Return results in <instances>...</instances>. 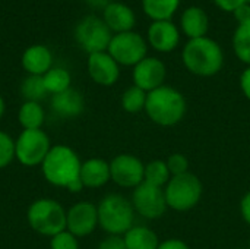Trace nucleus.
Instances as JSON below:
<instances>
[{
	"instance_id": "nucleus-1",
	"label": "nucleus",
	"mask_w": 250,
	"mask_h": 249,
	"mask_svg": "<svg viewBox=\"0 0 250 249\" xmlns=\"http://www.w3.org/2000/svg\"><path fill=\"white\" fill-rule=\"evenodd\" d=\"M183 63L186 69L202 78H209L217 75L224 65V51L221 45L209 38L202 37L196 40H189L183 47L182 53Z\"/></svg>"
},
{
	"instance_id": "nucleus-2",
	"label": "nucleus",
	"mask_w": 250,
	"mask_h": 249,
	"mask_svg": "<svg viewBox=\"0 0 250 249\" xmlns=\"http://www.w3.org/2000/svg\"><path fill=\"white\" fill-rule=\"evenodd\" d=\"M186 100L180 91L163 85L146 95L145 112L148 117L160 126L177 125L186 114Z\"/></svg>"
},
{
	"instance_id": "nucleus-3",
	"label": "nucleus",
	"mask_w": 250,
	"mask_h": 249,
	"mask_svg": "<svg viewBox=\"0 0 250 249\" xmlns=\"http://www.w3.org/2000/svg\"><path fill=\"white\" fill-rule=\"evenodd\" d=\"M81 160L67 145L51 147L41 164L45 181L59 188H69L81 176Z\"/></svg>"
},
{
	"instance_id": "nucleus-4",
	"label": "nucleus",
	"mask_w": 250,
	"mask_h": 249,
	"mask_svg": "<svg viewBox=\"0 0 250 249\" xmlns=\"http://www.w3.org/2000/svg\"><path fill=\"white\" fill-rule=\"evenodd\" d=\"M98 226L108 235L122 236L135 220V208L132 201H127L119 194H110L98 204Z\"/></svg>"
},
{
	"instance_id": "nucleus-5",
	"label": "nucleus",
	"mask_w": 250,
	"mask_h": 249,
	"mask_svg": "<svg viewBox=\"0 0 250 249\" xmlns=\"http://www.w3.org/2000/svg\"><path fill=\"white\" fill-rule=\"evenodd\" d=\"M66 214L67 211L56 200L40 198L29 205L26 219L34 232L53 238L66 230Z\"/></svg>"
},
{
	"instance_id": "nucleus-6",
	"label": "nucleus",
	"mask_w": 250,
	"mask_h": 249,
	"mask_svg": "<svg viewBox=\"0 0 250 249\" xmlns=\"http://www.w3.org/2000/svg\"><path fill=\"white\" fill-rule=\"evenodd\" d=\"M204 186L201 179L188 172L185 175L171 176L168 183L164 186L167 207L176 211H189L201 201Z\"/></svg>"
},
{
	"instance_id": "nucleus-7",
	"label": "nucleus",
	"mask_w": 250,
	"mask_h": 249,
	"mask_svg": "<svg viewBox=\"0 0 250 249\" xmlns=\"http://www.w3.org/2000/svg\"><path fill=\"white\" fill-rule=\"evenodd\" d=\"M50 150V138L42 129H23L15 141V158L26 167L41 166Z\"/></svg>"
},
{
	"instance_id": "nucleus-8",
	"label": "nucleus",
	"mask_w": 250,
	"mask_h": 249,
	"mask_svg": "<svg viewBox=\"0 0 250 249\" xmlns=\"http://www.w3.org/2000/svg\"><path fill=\"white\" fill-rule=\"evenodd\" d=\"M111 38L113 34L104 19L95 15L85 16L75 28V40L88 54L107 51Z\"/></svg>"
},
{
	"instance_id": "nucleus-9",
	"label": "nucleus",
	"mask_w": 250,
	"mask_h": 249,
	"mask_svg": "<svg viewBox=\"0 0 250 249\" xmlns=\"http://www.w3.org/2000/svg\"><path fill=\"white\" fill-rule=\"evenodd\" d=\"M107 51L119 65L136 66L141 60L146 57L148 45L141 34L135 31H127L122 34H114Z\"/></svg>"
},
{
	"instance_id": "nucleus-10",
	"label": "nucleus",
	"mask_w": 250,
	"mask_h": 249,
	"mask_svg": "<svg viewBox=\"0 0 250 249\" xmlns=\"http://www.w3.org/2000/svg\"><path fill=\"white\" fill-rule=\"evenodd\" d=\"M132 205L136 213L142 217L155 220L160 219L167 210V201L164 188L151 185L148 182H142L133 189L132 194Z\"/></svg>"
},
{
	"instance_id": "nucleus-11",
	"label": "nucleus",
	"mask_w": 250,
	"mask_h": 249,
	"mask_svg": "<svg viewBox=\"0 0 250 249\" xmlns=\"http://www.w3.org/2000/svg\"><path fill=\"white\" fill-rule=\"evenodd\" d=\"M111 181L122 188H136L145 179V164L132 154H119L110 163Z\"/></svg>"
},
{
	"instance_id": "nucleus-12",
	"label": "nucleus",
	"mask_w": 250,
	"mask_h": 249,
	"mask_svg": "<svg viewBox=\"0 0 250 249\" xmlns=\"http://www.w3.org/2000/svg\"><path fill=\"white\" fill-rule=\"evenodd\" d=\"M98 226V208L92 203H78L66 214V230L76 238L91 235Z\"/></svg>"
},
{
	"instance_id": "nucleus-13",
	"label": "nucleus",
	"mask_w": 250,
	"mask_h": 249,
	"mask_svg": "<svg viewBox=\"0 0 250 249\" xmlns=\"http://www.w3.org/2000/svg\"><path fill=\"white\" fill-rule=\"evenodd\" d=\"M167 75L166 65L157 57H145L133 66V85L145 92H151L164 85Z\"/></svg>"
},
{
	"instance_id": "nucleus-14",
	"label": "nucleus",
	"mask_w": 250,
	"mask_h": 249,
	"mask_svg": "<svg viewBox=\"0 0 250 249\" xmlns=\"http://www.w3.org/2000/svg\"><path fill=\"white\" fill-rule=\"evenodd\" d=\"M88 73L98 85L111 87L120 76V65L108 54V51L94 53L88 56Z\"/></svg>"
},
{
	"instance_id": "nucleus-15",
	"label": "nucleus",
	"mask_w": 250,
	"mask_h": 249,
	"mask_svg": "<svg viewBox=\"0 0 250 249\" xmlns=\"http://www.w3.org/2000/svg\"><path fill=\"white\" fill-rule=\"evenodd\" d=\"M148 43L160 53H170L180 43V31L171 21H154L148 28Z\"/></svg>"
},
{
	"instance_id": "nucleus-16",
	"label": "nucleus",
	"mask_w": 250,
	"mask_h": 249,
	"mask_svg": "<svg viewBox=\"0 0 250 249\" xmlns=\"http://www.w3.org/2000/svg\"><path fill=\"white\" fill-rule=\"evenodd\" d=\"M103 12H104L103 15L104 22L114 34L132 31L133 26L136 25V16L133 10L125 3L111 1Z\"/></svg>"
},
{
	"instance_id": "nucleus-17",
	"label": "nucleus",
	"mask_w": 250,
	"mask_h": 249,
	"mask_svg": "<svg viewBox=\"0 0 250 249\" xmlns=\"http://www.w3.org/2000/svg\"><path fill=\"white\" fill-rule=\"evenodd\" d=\"M51 109L57 116L63 119H73L83 112L85 100L78 90H73L70 87L66 91L54 94L51 97Z\"/></svg>"
},
{
	"instance_id": "nucleus-18",
	"label": "nucleus",
	"mask_w": 250,
	"mask_h": 249,
	"mask_svg": "<svg viewBox=\"0 0 250 249\" xmlns=\"http://www.w3.org/2000/svg\"><path fill=\"white\" fill-rule=\"evenodd\" d=\"M180 28L189 40L207 37L209 28V19L204 9L199 6H190L183 10L180 18Z\"/></svg>"
},
{
	"instance_id": "nucleus-19",
	"label": "nucleus",
	"mask_w": 250,
	"mask_h": 249,
	"mask_svg": "<svg viewBox=\"0 0 250 249\" xmlns=\"http://www.w3.org/2000/svg\"><path fill=\"white\" fill-rule=\"evenodd\" d=\"M81 181L85 188L97 189L111 181L110 163L103 158H89L81 166Z\"/></svg>"
},
{
	"instance_id": "nucleus-20",
	"label": "nucleus",
	"mask_w": 250,
	"mask_h": 249,
	"mask_svg": "<svg viewBox=\"0 0 250 249\" xmlns=\"http://www.w3.org/2000/svg\"><path fill=\"white\" fill-rule=\"evenodd\" d=\"M53 57L45 45H31L22 54V66L29 75L42 76L51 69Z\"/></svg>"
},
{
	"instance_id": "nucleus-21",
	"label": "nucleus",
	"mask_w": 250,
	"mask_h": 249,
	"mask_svg": "<svg viewBox=\"0 0 250 249\" xmlns=\"http://www.w3.org/2000/svg\"><path fill=\"white\" fill-rule=\"evenodd\" d=\"M127 249H158L157 233L146 226H132L123 235Z\"/></svg>"
},
{
	"instance_id": "nucleus-22",
	"label": "nucleus",
	"mask_w": 250,
	"mask_h": 249,
	"mask_svg": "<svg viewBox=\"0 0 250 249\" xmlns=\"http://www.w3.org/2000/svg\"><path fill=\"white\" fill-rule=\"evenodd\" d=\"M182 0H142V9L154 21H170Z\"/></svg>"
},
{
	"instance_id": "nucleus-23",
	"label": "nucleus",
	"mask_w": 250,
	"mask_h": 249,
	"mask_svg": "<svg viewBox=\"0 0 250 249\" xmlns=\"http://www.w3.org/2000/svg\"><path fill=\"white\" fill-rule=\"evenodd\" d=\"M44 117V109L37 101H25L18 112V120L23 129H41Z\"/></svg>"
},
{
	"instance_id": "nucleus-24",
	"label": "nucleus",
	"mask_w": 250,
	"mask_h": 249,
	"mask_svg": "<svg viewBox=\"0 0 250 249\" xmlns=\"http://www.w3.org/2000/svg\"><path fill=\"white\" fill-rule=\"evenodd\" d=\"M233 50L239 60L250 66V21L237 25L233 34Z\"/></svg>"
},
{
	"instance_id": "nucleus-25",
	"label": "nucleus",
	"mask_w": 250,
	"mask_h": 249,
	"mask_svg": "<svg viewBox=\"0 0 250 249\" xmlns=\"http://www.w3.org/2000/svg\"><path fill=\"white\" fill-rule=\"evenodd\" d=\"M45 88L48 94H59L70 88V73L63 68H51L45 75H42Z\"/></svg>"
},
{
	"instance_id": "nucleus-26",
	"label": "nucleus",
	"mask_w": 250,
	"mask_h": 249,
	"mask_svg": "<svg viewBox=\"0 0 250 249\" xmlns=\"http://www.w3.org/2000/svg\"><path fill=\"white\" fill-rule=\"evenodd\" d=\"M170 179H171V175L168 172L166 161L154 160V161H149L148 164H145V179H144L145 182L160 186V188H164Z\"/></svg>"
},
{
	"instance_id": "nucleus-27",
	"label": "nucleus",
	"mask_w": 250,
	"mask_h": 249,
	"mask_svg": "<svg viewBox=\"0 0 250 249\" xmlns=\"http://www.w3.org/2000/svg\"><path fill=\"white\" fill-rule=\"evenodd\" d=\"M146 95H148V92H145L144 90H141L136 85H132L122 95V107L127 113H139V112L145 110Z\"/></svg>"
},
{
	"instance_id": "nucleus-28",
	"label": "nucleus",
	"mask_w": 250,
	"mask_h": 249,
	"mask_svg": "<svg viewBox=\"0 0 250 249\" xmlns=\"http://www.w3.org/2000/svg\"><path fill=\"white\" fill-rule=\"evenodd\" d=\"M21 92L26 101H37V103L48 94L42 76L38 75H29L28 78H25L21 85Z\"/></svg>"
},
{
	"instance_id": "nucleus-29",
	"label": "nucleus",
	"mask_w": 250,
	"mask_h": 249,
	"mask_svg": "<svg viewBox=\"0 0 250 249\" xmlns=\"http://www.w3.org/2000/svg\"><path fill=\"white\" fill-rule=\"evenodd\" d=\"M15 158V141L6 132L0 131V169L7 167Z\"/></svg>"
},
{
	"instance_id": "nucleus-30",
	"label": "nucleus",
	"mask_w": 250,
	"mask_h": 249,
	"mask_svg": "<svg viewBox=\"0 0 250 249\" xmlns=\"http://www.w3.org/2000/svg\"><path fill=\"white\" fill-rule=\"evenodd\" d=\"M50 249H79V242L69 230H63L51 238Z\"/></svg>"
},
{
	"instance_id": "nucleus-31",
	"label": "nucleus",
	"mask_w": 250,
	"mask_h": 249,
	"mask_svg": "<svg viewBox=\"0 0 250 249\" xmlns=\"http://www.w3.org/2000/svg\"><path fill=\"white\" fill-rule=\"evenodd\" d=\"M166 163H167V167H168V172L171 176H179V175H185L189 172V160L186 156H183L180 153L171 154Z\"/></svg>"
},
{
	"instance_id": "nucleus-32",
	"label": "nucleus",
	"mask_w": 250,
	"mask_h": 249,
	"mask_svg": "<svg viewBox=\"0 0 250 249\" xmlns=\"http://www.w3.org/2000/svg\"><path fill=\"white\" fill-rule=\"evenodd\" d=\"M98 249H127L123 236L108 235L105 239H103L98 245Z\"/></svg>"
},
{
	"instance_id": "nucleus-33",
	"label": "nucleus",
	"mask_w": 250,
	"mask_h": 249,
	"mask_svg": "<svg viewBox=\"0 0 250 249\" xmlns=\"http://www.w3.org/2000/svg\"><path fill=\"white\" fill-rule=\"evenodd\" d=\"M214 1L221 10L231 12V13L243 4H250V0H214Z\"/></svg>"
},
{
	"instance_id": "nucleus-34",
	"label": "nucleus",
	"mask_w": 250,
	"mask_h": 249,
	"mask_svg": "<svg viewBox=\"0 0 250 249\" xmlns=\"http://www.w3.org/2000/svg\"><path fill=\"white\" fill-rule=\"evenodd\" d=\"M233 16L239 23H245V22H249L250 21V4H243L240 7H237L234 12H233Z\"/></svg>"
},
{
	"instance_id": "nucleus-35",
	"label": "nucleus",
	"mask_w": 250,
	"mask_h": 249,
	"mask_svg": "<svg viewBox=\"0 0 250 249\" xmlns=\"http://www.w3.org/2000/svg\"><path fill=\"white\" fill-rule=\"evenodd\" d=\"M240 88H242L245 97L250 100V66H248L243 70V73L240 76Z\"/></svg>"
},
{
	"instance_id": "nucleus-36",
	"label": "nucleus",
	"mask_w": 250,
	"mask_h": 249,
	"mask_svg": "<svg viewBox=\"0 0 250 249\" xmlns=\"http://www.w3.org/2000/svg\"><path fill=\"white\" fill-rule=\"evenodd\" d=\"M158 249H190L188 247L186 242L180 241V239H168L164 242H160Z\"/></svg>"
},
{
	"instance_id": "nucleus-37",
	"label": "nucleus",
	"mask_w": 250,
	"mask_h": 249,
	"mask_svg": "<svg viewBox=\"0 0 250 249\" xmlns=\"http://www.w3.org/2000/svg\"><path fill=\"white\" fill-rule=\"evenodd\" d=\"M240 211H242V216H243L245 222H246L248 225H250V192H248V194L242 198Z\"/></svg>"
},
{
	"instance_id": "nucleus-38",
	"label": "nucleus",
	"mask_w": 250,
	"mask_h": 249,
	"mask_svg": "<svg viewBox=\"0 0 250 249\" xmlns=\"http://www.w3.org/2000/svg\"><path fill=\"white\" fill-rule=\"evenodd\" d=\"M85 1H86L92 9H103V10L111 3L110 0H85Z\"/></svg>"
},
{
	"instance_id": "nucleus-39",
	"label": "nucleus",
	"mask_w": 250,
	"mask_h": 249,
	"mask_svg": "<svg viewBox=\"0 0 250 249\" xmlns=\"http://www.w3.org/2000/svg\"><path fill=\"white\" fill-rule=\"evenodd\" d=\"M4 109H6V106H4V100L1 98V95H0V119L3 117V114H4Z\"/></svg>"
},
{
	"instance_id": "nucleus-40",
	"label": "nucleus",
	"mask_w": 250,
	"mask_h": 249,
	"mask_svg": "<svg viewBox=\"0 0 250 249\" xmlns=\"http://www.w3.org/2000/svg\"><path fill=\"white\" fill-rule=\"evenodd\" d=\"M249 249H250V239H249Z\"/></svg>"
},
{
	"instance_id": "nucleus-41",
	"label": "nucleus",
	"mask_w": 250,
	"mask_h": 249,
	"mask_svg": "<svg viewBox=\"0 0 250 249\" xmlns=\"http://www.w3.org/2000/svg\"><path fill=\"white\" fill-rule=\"evenodd\" d=\"M236 249H239V248H236Z\"/></svg>"
}]
</instances>
